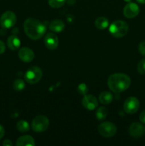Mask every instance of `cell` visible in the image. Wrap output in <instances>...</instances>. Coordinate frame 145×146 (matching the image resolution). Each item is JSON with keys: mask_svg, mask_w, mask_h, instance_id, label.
<instances>
[{"mask_svg": "<svg viewBox=\"0 0 145 146\" xmlns=\"http://www.w3.org/2000/svg\"><path fill=\"white\" fill-rule=\"evenodd\" d=\"M21 45V41L16 36L12 35L9 36L7 39V46L12 51H16L18 49Z\"/></svg>", "mask_w": 145, "mask_h": 146, "instance_id": "16", "label": "cell"}, {"mask_svg": "<svg viewBox=\"0 0 145 146\" xmlns=\"http://www.w3.org/2000/svg\"><path fill=\"white\" fill-rule=\"evenodd\" d=\"M136 1H137L138 3H139V4H145V0H136Z\"/></svg>", "mask_w": 145, "mask_h": 146, "instance_id": "31", "label": "cell"}, {"mask_svg": "<svg viewBox=\"0 0 145 146\" xmlns=\"http://www.w3.org/2000/svg\"><path fill=\"white\" fill-rule=\"evenodd\" d=\"M3 145L4 146H12L13 143H11V141L10 140H5V141L3 142Z\"/></svg>", "mask_w": 145, "mask_h": 146, "instance_id": "28", "label": "cell"}, {"mask_svg": "<svg viewBox=\"0 0 145 146\" xmlns=\"http://www.w3.org/2000/svg\"><path fill=\"white\" fill-rule=\"evenodd\" d=\"M16 22V17L13 11H7L1 15L0 18V25L4 29H10L14 27Z\"/></svg>", "mask_w": 145, "mask_h": 146, "instance_id": "6", "label": "cell"}, {"mask_svg": "<svg viewBox=\"0 0 145 146\" xmlns=\"http://www.w3.org/2000/svg\"><path fill=\"white\" fill-rule=\"evenodd\" d=\"M82 104L88 110H92L95 109L98 106V101L97 100L96 97L94 96L93 95H85L82 99Z\"/></svg>", "mask_w": 145, "mask_h": 146, "instance_id": "10", "label": "cell"}, {"mask_svg": "<svg viewBox=\"0 0 145 146\" xmlns=\"http://www.w3.org/2000/svg\"><path fill=\"white\" fill-rule=\"evenodd\" d=\"M129 134L134 138L142 137L144 134V126L139 123H133L129 127Z\"/></svg>", "mask_w": 145, "mask_h": 146, "instance_id": "13", "label": "cell"}, {"mask_svg": "<svg viewBox=\"0 0 145 146\" xmlns=\"http://www.w3.org/2000/svg\"><path fill=\"white\" fill-rule=\"evenodd\" d=\"M49 126V120L45 115H38L34 118L31 123V127L34 132L42 133L46 131Z\"/></svg>", "mask_w": 145, "mask_h": 146, "instance_id": "4", "label": "cell"}, {"mask_svg": "<svg viewBox=\"0 0 145 146\" xmlns=\"http://www.w3.org/2000/svg\"><path fill=\"white\" fill-rule=\"evenodd\" d=\"M65 1L66 0H48V2L50 7H51L52 8L57 9L63 7Z\"/></svg>", "mask_w": 145, "mask_h": 146, "instance_id": "22", "label": "cell"}, {"mask_svg": "<svg viewBox=\"0 0 145 146\" xmlns=\"http://www.w3.org/2000/svg\"><path fill=\"white\" fill-rule=\"evenodd\" d=\"M139 108V101L135 97L127 98L124 104V110L127 113L133 114L138 111Z\"/></svg>", "mask_w": 145, "mask_h": 146, "instance_id": "8", "label": "cell"}, {"mask_svg": "<svg viewBox=\"0 0 145 146\" xmlns=\"http://www.w3.org/2000/svg\"><path fill=\"white\" fill-rule=\"evenodd\" d=\"M18 57L22 61L29 63L34 58V53L28 47H23L18 51Z\"/></svg>", "mask_w": 145, "mask_h": 146, "instance_id": "12", "label": "cell"}, {"mask_svg": "<svg viewBox=\"0 0 145 146\" xmlns=\"http://www.w3.org/2000/svg\"><path fill=\"white\" fill-rule=\"evenodd\" d=\"M138 49H139V53L145 56V41H142L139 44Z\"/></svg>", "mask_w": 145, "mask_h": 146, "instance_id": "25", "label": "cell"}, {"mask_svg": "<svg viewBox=\"0 0 145 146\" xmlns=\"http://www.w3.org/2000/svg\"><path fill=\"white\" fill-rule=\"evenodd\" d=\"M78 91L80 95L85 96L86 95L88 91V88L87 86V85L84 83H82V84H79L78 86Z\"/></svg>", "mask_w": 145, "mask_h": 146, "instance_id": "23", "label": "cell"}, {"mask_svg": "<svg viewBox=\"0 0 145 146\" xmlns=\"http://www.w3.org/2000/svg\"><path fill=\"white\" fill-rule=\"evenodd\" d=\"M139 120L142 123H145V110L142 111L139 115Z\"/></svg>", "mask_w": 145, "mask_h": 146, "instance_id": "26", "label": "cell"}, {"mask_svg": "<svg viewBox=\"0 0 145 146\" xmlns=\"http://www.w3.org/2000/svg\"><path fill=\"white\" fill-rule=\"evenodd\" d=\"M108 24H109L108 20L105 17H98L95 21V27L99 29H105L108 27Z\"/></svg>", "mask_w": 145, "mask_h": 146, "instance_id": "18", "label": "cell"}, {"mask_svg": "<svg viewBox=\"0 0 145 146\" xmlns=\"http://www.w3.org/2000/svg\"><path fill=\"white\" fill-rule=\"evenodd\" d=\"M65 2H67V4L69 5H73L75 3V0H66Z\"/></svg>", "mask_w": 145, "mask_h": 146, "instance_id": "30", "label": "cell"}, {"mask_svg": "<svg viewBox=\"0 0 145 146\" xmlns=\"http://www.w3.org/2000/svg\"><path fill=\"white\" fill-rule=\"evenodd\" d=\"M112 100H113V96L108 91H104V92L101 93L99 96L100 102L104 105L110 104Z\"/></svg>", "mask_w": 145, "mask_h": 146, "instance_id": "17", "label": "cell"}, {"mask_svg": "<svg viewBox=\"0 0 145 146\" xmlns=\"http://www.w3.org/2000/svg\"><path fill=\"white\" fill-rule=\"evenodd\" d=\"M137 71L140 74L144 75L145 74V59H142L138 63Z\"/></svg>", "mask_w": 145, "mask_h": 146, "instance_id": "24", "label": "cell"}, {"mask_svg": "<svg viewBox=\"0 0 145 146\" xmlns=\"http://www.w3.org/2000/svg\"><path fill=\"white\" fill-rule=\"evenodd\" d=\"M13 88L15 91H21L24 89L25 88V83L22 79H16L14 81V84H13Z\"/></svg>", "mask_w": 145, "mask_h": 146, "instance_id": "21", "label": "cell"}, {"mask_svg": "<svg viewBox=\"0 0 145 146\" xmlns=\"http://www.w3.org/2000/svg\"><path fill=\"white\" fill-rule=\"evenodd\" d=\"M24 29L27 36L31 39L38 40L44 36L46 29L45 25L35 19H27L24 23Z\"/></svg>", "mask_w": 145, "mask_h": 146, "instance_id": "1", "label": "cell"}, {"mask_svg": "<svg viewBox=\"0 0 145 146\" xmlns=\"http://www.w3.org/2000/svg\"><path fill=\"white\" fill-rule=\"evenodd\" d=\"M98 132L102 136L109 138L116 134L117 127L112 123L107 121L102 123L98 126Z\"/></svg>", "mask_w": 145, "mask_h": 146, "instance_id": "7", "label": "cell"}, {"mask_svg": "<svg viewBox=\"0 0 145 146\" xmlns=\"http://www.w3.org/2000/svg\"><path fill=\"white\" fill-rule=\"evenodd\" d=\"M4 135V128L2 125H0V139L3 138Z\"/></svg>", "mask_w": 145, "mask_h": 146, "instance_id": "29", "label": "cell"}, {"mask_svg": "<svg viewBox=\"0 0 145 146\" xmlns=\"http://www.w3.org/2000/svg\"><path fill=\"white\" fill-rule=\"evenodd\" d=\"M17 146H26L35 145V142L34 139L30 135H23V136L19 137L16 141Z\"/></svg>", "mask_w": 145, "mask_h": 146, "instance_id": "14", "label": "cell"}, {"mask_svg": "<svg viewBox=\"0 0 145 146\" xmlns=\"http://www.w3.org/2000/svg\"><path fill=\"white\" fill-rule=\"evenodd\" d=\"M129 30V26L125 21L117 20L110 25L109 29L111 35L115 38H122L126 35Z\"/></svg>", "mask_w": 145, "mask_h": 146, "instance_id": "3", "label": "cell"}, {"mask_svg": "<svg viewBox=\"0 0 145 146\" xmlns=\"http://www.w3.org/2000/svg\"><path fill=\"white\" fill-rule=\"evenodd\" d=\"M42 71L38 66H32L28 68L25 74V80L30 84H35L41 79Z\"/></svg>", "mask_w": 145, "mask_h": 146, "instance_id": "5", "label": "cell"}, {"mask_svg": "<svg viewBox=\"0 0 145 146\" xmlns=\"http://www.w3.org/2000/svg\"><path fill=\"white\" fill-rule=\"evenodd\" d=\"M64 28H65V24L61 20H53L49 24L50 30L52 31L53 32L60 33L63 31Z\"/></svg>", "mask_w": 145, "mask_h": 146, "instance_id": "15", "label": "cell"}, {"mask_svg": "<svg viewBox=\"0 0 145 146\" xmlns=\"http://www.w3.org/2000/svg\"><path fill=\"white\" fill-rule=\"evenodd\" d=\"M5 49H6L5 44H4V43L2 41L0 40V54H3V53L5 51Z\"/></svg>", "mask_w": 145, "mask_h": 146, "instance_id": "27", "label": "cell"}, {"mask_svg": "<svg viewBox=\"0 0 145 146\" xmlns=\"http://www.w3.org/2000/svg\"><path fill=\"white\" fill-rule=\"evenodd\" d=\"M16 128L19 132L26 133L28 132L30 129V126L28 123L26 121H20L17 123Z\"/></svg>", "mask_w": 145, "mask_h": 146, "instance_id": "19", "label": "cell"}, {"mask_svg": "<svg viewBox=\"0 0 145 146\" xmlns=\"http://www.w3.org/2000/svg\"><path fill=\"white\" fill-rule=\"evenodd\" d=\"M44 44L48 49H55L58 46V36L53 33H48L44 38Z\"/></svg>", "mask_w": 145, "mask_h": 146, "instance_id": "11", "label": "cell"}, {"mask_svg": "<svg viewBox=\"0 0 145 146\" xmlns=\"http://www.w3.org/2000/svg\"><path fill=\"white\" fill-rule=\"evenodd\" d=\"M124 1H125L126 2H131V1H132V0H124Z\"/></svg>", "mask_w": 145, "mask_h": 146, "instance_id": "32", "label": "cell"}, {"mask_svg": "<svg viewBox=\"0 0 145 146\" xmlns=\"http://www.w3.org/2000/svg\"><path fill=\"white\" fill-rule=\"evenodd\" d=\"M144 132L145 133V127H144Z\"/></svg>", "mask_w": 145, "mask_h": 146, "instance_id": "33", "label": "cell"}, {"mask_svg": "<svg viewBox=\"0 0 145 146\" xmlns=\"http://www.w3.org/2000/svg\"><path fill=\"white\" fill-rule=\"evenodd\" d=\"M95 115H96L97 118L98 120H100V121L104 120L106 118L107 115V108L105 107H100L97 110Z\"/></svg>", "mask_w": 145, "mask_h": 146, "instance_id": "20", "label": "cell"}, {"mask_svg": "<svg viewBox=\"0 0 145 146\" xmlns=\"http://www.w3.org/2000/svg\"><path fill=\"white\" fill-rule=\"evenodd\" d=\"M139 13V7L136 4L133 2H129L126 4L123 9V14L125 17L128 19H132L136 17Z\"/></svg>", "mask_w": 145, "mask_h": 146, "instance_id": "9", "label": "cell"}, {"mask_svg": "<svg viewBox=\"0 0 145 146\" xmlns=\"http://www.w3.org/2000/svg\"><path fill=\"white\" fill-rule=\"evenodd\" d=\"M131 79L129 76L124 74H114L109 77L107 85L109 89L114 93L119 94L129 88Z\"/></svg>", "mask_w": 145, "mask_h": 146, "instance_id": "2", "label": "cell"}]
</instances>
